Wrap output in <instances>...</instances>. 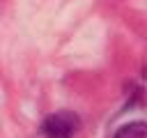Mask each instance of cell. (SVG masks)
<instances>
[{
	"label": "cell",
	"instance_id": "7a4b0ae2",
	"mask_svg": "<svg viewBox=\"0 0 147 138\" xmlns=\"http://www.w3.org/2000/svg\"><path fill=\"white\" fill-rule=\"evenodd\" d=\"M113 138H147V129H145V122H131V124H124L115 131Z\"/></svg>",
	"mask_w": 147,
	"mask_h": 138
},
{
	"label": "cell",
	"instance_id": "6da1fadb",
	"mask_svg": "<svg viewBox=\"0 0 147 138\" xmlns=\"http://www.w3.org/2000/svg\"><path fill=\"white\" fill-rule=\"evenodd\" d=\"M80 129V120L71 110H57L41 122L44 138H74Z\"/></svg>",
	"mask_w": 147,
	"mask_h": 138
}]
</instances>
